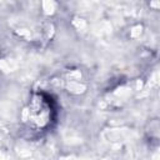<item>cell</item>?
<instances>
[{"instance_id": "1", "label": "cell", "mask_w": 160, "mask_h": 160, "mask_svg": "<svg viewBox=\"0 0 160 160\" xmlns=\"http://www.w3.org/2000/svg\"><path fill=\"white\" fill-rule=\"evenodd\" d=\"M51 112H52L51 101H49V99H46L42 94L35 95L31 101V108H30L31 120L39 128H45L49 125L51 120Z\"/></svg>"}]
</instances>
